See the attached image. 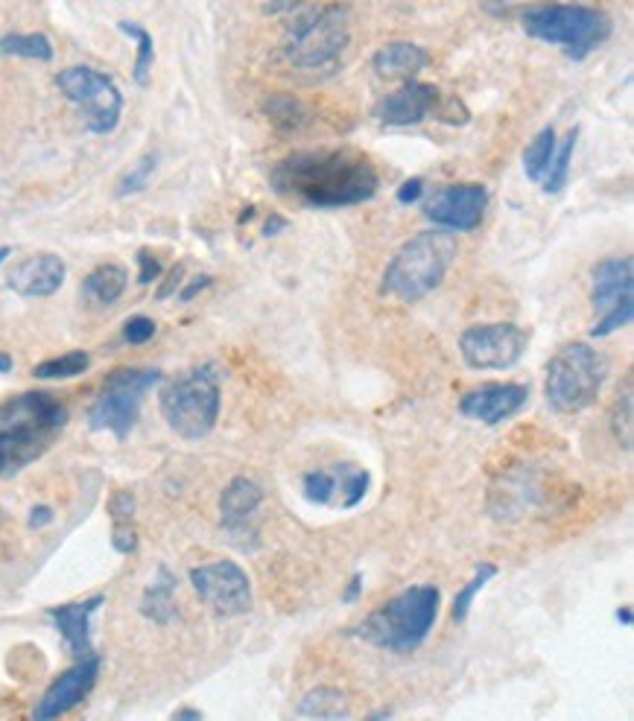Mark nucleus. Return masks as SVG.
I'll return each instance as SVG.
<instances>
[{
  "mask_svg": "<svg viewBox=\"0 0 634 721\" xmlns=\"http://www.w3.org/2000/svg\"><path fill=\"white\" fill-rule=\"evenodd\" d=\"M141 614L155 625H170L175 620V575L168 567H159L150 588L141 596Z\"/></svg>",
  "mask_w": 634,
  "mask_h": 721,
  "instance_id": "24",
  "label": "nucleus"
},
{
  "mask_svg": "<svg viewBox=\"0 0 634 721\" xmlns=\"http://www.w3.org/2000/svg\"><path fill=\"white\" fill-rule=\"evenodd\" d=\"M191 584L196 596L217 616H246L255 605L251 596V579L237 561H211V564L193 567Z\"/></svg>",
  "mask_w": 634,
  "mask_h": 721,
  "instance_id": "12",
  "label": "nucleus"
},
{
  "mask_svg": "<svg viewBox=\"0 0 634 721\" xmlns=\"http://www.w3.org/2000/svg\"><path fill=\"white\" fill-rule=\"evenodd\" d=\"M488 207V191L483 184H448L433 193V200L425 205V216L433 225H442L448 232H474L480 228Z\"/></svg>",
  "mask_w": 634,
  "mask_h": 721,
  "instance_id": "14",
  "label": "nucleus"
},
{
  "mask_svg": "<svg viewBox=\"0 0 634 721\" xmlns=\"http://www.w3.org/2000/svg\"><path fill=\"white\" fill-rule=\"evenodd\" d=\"M126 283H129V275H126L123 266L103 263L85 275L83 299L88 304H94V308H109V304H115L123 295Z\"/></svg>",
  "mask_w": 634,
  "mask_h": 721,
  "instance_id": "23",
  "label": "nucleus"
},
{
  "mask_svg": "<svg viewBox=\"0 0 634 721\" xmlns=\"http://www.w3.org/2000/svg\"><path fill=\"white\" fill-rule=\"evenodd\" d=\"M421 196H425V179H407V182L398 187V202H401V205H416Z\"/></svg>",
  "mask_w": 634,
  "mask_h": 721,
  "instance_id": "42",
  "label": "nucleus"
},
{
  "mask_svg": "<svg viewBox=\"0 0 634 721\" xmlns=\"http://www.w3.org/2000/svg\"><path fill=\"white\" fill-rule=\"evenodd\" d=\"M0 56L51 62L53 44L44 33H12V35H3V39H0Z\"/></svg>",
  "mask_w": 634,
  "mask_h": 721,
  "instance_id": "29",
  "label": "nucleus"
},
{
  "mask_svg": "<svg viewBox=\"0 0 634 721\" xmlns=\"http://www.w3.org/2000/svg\"><path fill=\"white\" fill-rule=\"evenodd\" d=\"M524 30L538 42L561 47L573 62L591 56L600 44L614 33L611 21L602 9L579 7V3H541L524 12Z\"/></svg>",
  "mask_w": 634,
  "mask_h": 721,
  "instance_id": "5",
  "label": "nucleus"
},
{
  "mask_svg": "<svg viewBox=\"0 0 634 721\" xmlns=\"http://www.w3.org/2000/svg\"><path fill=\"white\" fill-rule=\"evenodd\" d=\"M609 380V359L588 342H570L547 363L544 395L552 412L579 415L597 403Z\"/></svg>",
  "mask_w": 634,
  "mask_h": 721,
  "instance_id": "6",
  "label": "nucleus"
},
{
  "mask_svg": "<svg viewBox=\"0 0 634 721\" xmlns=\"http://www.w3.org/2000/svg\"><path fill=\"white\" fill-rule=\"evenodd\" d=\"M103 602H106V596H92L83 599V602H71V605H58L47 611V616H51V622L56 625V631L62 634V639H65L76 660L94 655L92 616L100 611Z\"/></svg>",
  "mask_w": 634,
  "mask_h": 721,
  "instance_id": "20",
  "label": "nucleus"
},
{
  "mask_svg": "<svg viewBox=\"0 0 634 721\" xmlns=\"http://www.w3.org/2000/svg\"><path fill=\"white\" fill-rule=\"evenodd\" d=\"M359 593H363V572H354L348 581V588H345V593H343L345 605H354V602L359 599Z\"/></svg>",
  "mask_w": 634,
  "mask_h": 721,
  "instance_id": "46",
  "label": "nucleus"
},
{
  "mask_svg": "<svg viewBox=\"0 0 634 721\" xmlns=\"http://www.w3.org/2000/svg\"><path fill=\"white\" fill-rule=\"evenodd\" d=\"M301 491H304V499L313 506H331L336 491H340V482H336L334 471H310L301 480Z\"/></svg>",
  "mask_w": 634,
  "mask_h": 721,
  "instance_id": "35",
  "label": "nucleus"
},
{
  "mask_svg": "<svg viewBox=\"0 0 634 721\" xmlns=\"http://www.w3.org/2000/svg\"><path fill=\"white\" fill-rule=\"evenodd\" d=\"M617 622H623V625H632V607H620L617 611Z\"/></svg>",
  "mask_w": 634,
  "mask_h": 721,
  "instance_id": "50",
  "label": "nucleus"
},
{
  "mask_svg": "<svg viewBox=\"0 0 634 721\" xmlns=\"http://www.w3.org/2000/svg\"><path fill=\"white\" fill-rule=\"evenodd\" d=\"M67 278V266L58 255H33L12 266L7 287L21 299H51L62 290Z\"/></svg>",
  "mask_w": 634,
  "mask_h": 721,
  "instance_id": "19",
  "label": "nucleus"
},
{
  "mask_svg": "<svg viewBox=\"0 0 634 721\" xmlns=\"http://www.w3.org/2000/svg\"><path fill=\"white\" fill-rule=\"evenodd\" d=\"M593 310L597 324L591 327L593 340H605L634 319V260L609 258L593 266Z\"/></svg>",
  "mask_w": 634,
  "mask_h": 721,
  "instance_id": "10",
  "label": "nucleus"
},
{
  "mask_svg": "<svg viewBox=\"0 0 634 721\" xmlns=\"http://www.w3.org/2000/svg\"><path fill=\"white\" fill-rule=\"evenodd\" d=\"M161 272H164V266H161V260L155 258L150 249L138 251V283H141V287L159 281Z\"/></svg>",
  "mask_w": 634,
  "mask_h": 721,
  "instance_id": "40",
  "label": "nucleus"
},
{
  "mask_svg": "<svg viewBox=\"0 0 634 721\" xmlns=\"http://www.w3.org/2000/svg\"><path fill=\"white\" fill-rule=\"evenodd\" d=\"M304 0H269L267 7H264V12L267 15H284V12H292V9H299Z\"/></svg>",
  "mask_w": 634,
  "mask_h": 721,
  "instance_id": "45",
  "label": "nucleus"
},
{
  "mask_svg": "<svg viewBox=\"0 0 634 721\" xmlns=\"http://www.w3.org/2000/svg\"><path fill=\"white\" fill-rule=\"evenodd\" d=\"M9 258V246H0V263Z\"/></svg>",
  "mask_w": 634,
  "mask_h": 721,
  "instance_id": "51",
  "label": "nucleus"
},
{
  "mask_svg": "<svg viewBox=\"0 0 634 721\" xmlns=\"http://www.w3.org/2000/svg\"><path fill=\"white\" fill-rule=\"evenodd\" d=\"M219 372L214 365L191 368L161 391V415L170 430L184 441H200L214 432L219 418Z\"/></svg>",
  "mask_w": 634,
  "mask_h": 721,
  "instance_id": "7",
  "label": "nucleus"
},
{
  "mask_svg": "<svg viewBox=\"0 0 634 721\" xmlns=\"http://www.w3.org/2000/svg\"><path fill=\"white\" fill-rule=\"evenodd\" d=\"M56 88L74 103L83 115L85 129L92 134H111L123 115V94L111 76L88 65H74L58 71Z\"/></svg>",
  "mask_w": 634,
  "mask_h": 721,
  "instance_id": "9",
  "label": "nucleus"
},
{
  "mask_svg": "<svg viewBox=\"0 0 634 721\" xmlns=\"http://www.w3.org/2000/svg\"><path fill=\"white\" fill-rule=\"evenodd\" d=\"M336 482H340V506L354 508L359 506L368 494V485H372V473L366 467H357V464H334Z\"/></svg>",
  "mask_w": 634,
  "mask_h": 721,
  "instance_id": "30",
  "label": "nucleus"
},
{
  "mask_svg": "<svg viewBox=\"0 0 634 721\" xmlns=\"http://www.w3.org/2000/svg\"><path fill=\"white\" fill-rule=\"evenodd\" d=\"M301 719H351V701L343 689L336 687H316L299 701Z\"/></svg>",
  "mask_w": 634,
  "mask_h": 721,
  "instance_id": "25",
  "label": "nucleus"
},
{
  "mask_svg": "<svg viewBox=\"0 0 634 721\" xmlns=\"http://www.w3.org/2000/svg\"><path fill=\"white\" fill-rule=\"evenodd\" d=\"M442 607V590L436 584H416L368 614L354 631L363 643L395 655H412L433 631Z\"/></svg>",
  "mask_w": 634,
  "mask_h": 721,
  "instance_id": "2",
  "label": "nucleus"
},
{
  "mask_svg": "<svg viewBox=\"0 0 634 721\" xmlns=\"http://www.w3.org/2000/svg\"><path fill=\"white\" fill-rule=\"evenodd\" d=\"M439 88L427 83L407 79L404 88L386 94L375 106V120L384 126H416L439 108Z\"/></svg>",
  "mask_w": 634,
  "mask_h": 721,
  "instance_id": "18",
  "label": "nucleus"
},
{
  "mask_svg": "<svg viewBox=\"0 0 634 721\" xmlns=\"http://www.w3.org/2000/svg\"><path fill=\"white\" fill-rule=\"evenodd\" d=\"M161 383L159 368H117L103 380V389L88 407V427L111 432L117 441L129 439L141 421L143 398Z\"/></svg>",
  "mask_w": 634,
  "mask_h": 721,
  "instance_id": "8",
  "label": "nucleus"
},
{
  "mask_svg": "<svg viewBox=\"0 0 634 721\" xmlns=\"http://www.w3.org/2000/svg\"><path fill=\"white\" fill-rule=\"evenodd\" d=\"M67 423V409L47 391H26L0 403V430H35L56 435Z\"/></svg>",
  "mask_w": 634,
  "mask_h": 721,
  "instance_id": "17",
  "label": "nucleus"
},
{
  "mask_svg": "<svg viewBox=\"0 0 634 721\" xmlns=\"http://www.w3.org/2000/svg\"><path fill=\"white\" fill-rule=\"evenodd\" d=\"M111 547H115L120 556H132L135 549H138V529H135V523H115V529H111Z\"/></svg>",
  "mask_w": 634,
  "mask_h": 721,
  "instance_id": "39",
  "label": "nucleus"
},
{
  "mask_svg": "<svg viewBox=\"0 0 634 721\" xmlns=\"http://www.w3.org/2000/svg\"><path fill=\"white\" fill-rule=\"evenodd\" d=\"M577 138H579V129H570L568 138H565V143H561V147H556V155H552L550 170H547V175L541 179L544 193L556 196V193H561L565 187H568L570 161H573V150H577Z\"/></svg>",
  "mask_w": 634,
  "mask_h": 721,
  "instance_id": "31",
  "label": "nucleus"
},
{
  "mask_svg": "<svg viewBox=\"0 0 634 721\" xmlns=\"http://www.w3.org/2000/svg\"><path fill=\"white\" fill-rule=\"evenodd\" d=\"M182 283H184V263H175L173 269H170L168 281L161 283L159 292H155V299H159V301L173 299V295H175V292H179V287H182Z\"/></svg>",
  "mask_w": 634,
  "mask_h": 721,
  "instance_id": "41",
  "label": "nucleus"
},
{
  "mask_svg": "<svg viewBox=\"0 0 634 721\" xmlns=\"http://www.w3.org/2000/svg\"><path fill=\"white\" fill-rule=\"evenodd\" d=\"M494 575H497V567L488 564V561H485V564L476 567L474 579L468 581L465 588H462L460 593H456V599H453L451 616H453V622H456V625H462V622L468 620V614H471V607H474V599L480 596V593H483L485 584H488V581H492Z\"/></svg>",
  "mask_w": 634,
  "mask_h": 721,
  "instance_id": "33",
  "label": "nucleus"
},
{
  "mask_svg": "<svg viewBox=\"0 0 634 721\" xmlns=\"http://www.w3.org/2000/svg\"><path fill=\"white\" fill-rule=\"evenodd\" d=\"M12 368H15L12 357H9V354H0V374H9Z\"/></svg>",
  "mask_w": 634,
  "mask_h": 721,
  "instance_id": "49",
  "label": "nucleus"
},
{
  "mask_svg": "<svg viewBox=\"0 0 634 721\" xmlns=\"http://www.w3.org/2000/svg\"><path fill=\"white\" fill-rule=\"evenodd\" d=\"M211 283H214V278H211V275H200V278H193V281L187 283L182 292H179V301H193L202 290H208Z\"/></svg>",
  "mask_w": 634,
  "mask_h": 721,
  "instance_id": "43",
  "label": "nucleus"
},
{
  "mask_svg": "<svg viewBox=\"0 0 634 721\" xmlns=\"http://www.w3.org/2000/svg\"><path fill=\"white\" fill-rule=\"evenodd\" d=\"M53 523V508L51 506H35L30 512V529H44Z\"/></svg>",
  "mask_w": 634,
  "mask_h": 721,
  "instance_id": "44",
  "label": "nucleus"
},
{
  "mask_svg": "<svg viewBox=\"0 0 634 721\" xmlns=\"http://www.w3.org/2000/svg\"><path fill=\"white\" fill-rule=\"evenodd\" d=\"M264 111H267L272 126H276L281 134H295L310 123V111L304 108V103L290 97V94L269 97V100L264 103Z\"/></svg>",
  "mask_w": 634,
  "mask_h": 721,
  "instance_id": "26",
  "label": "nucleus"
},
{
  "mask_svg": "<svg viewBox=\"0 0 634 721\" xmlns=\"http://www.w3.org/2000/svg\"><path fill=\"white\" fill-rule=\"evenodd\" d=\"M351 44V9L345 3L310 7L284 33V58L299 71H331Z\"/></svg>",
  "mask_w": 634,
  "mask_h": 721,
  "instance_id": "4",
  "label": "nucleus"
},
{
  "mask_svg": "<svg viewBox=\"0 0 634 721\" xmlns=\"http://www.w3.org/2000/svg\"><path fill=\"white\" fill-rule=\"evenodd\" d=\"M287 219L281 214H269L267 225H264V237H278L281 232H287Z\"/></svg>",
  "mask_w": 634,
  "mask_h": 721,
  "instance_id": "47",
  "label": "nucleus"
},
{
  "mask_svg": "<svg viewBox=\"0 0 634 721\" xmlns=\"http://www.w3.org/2000/svg\"><path fill=\"white\" fill-rule=\"evenodd\" d=\"M529 345V331L512 322L474 324L462 331L460 354L474 372H506L518 365Z\"/></svg>",
  "mask_w": 634,
  "mask_h": 721,
  "instance_id": "11",
  "label": "nucleus"
},
{
  "mask_svg": "<svg viewBox=\"0 0 634 721\" xmlns=\"http://www.w3.org/2000/svg\"><path fill=\"white\" fill-rule=\"evenodd\" d=\"M272 187L278 196L301 207L336 211L372 200L380 179L363 152L301 150L278 161L272 170Z\"/></svg>",
  "mask_w": 634,
  "mask_h": 721,
  "instance_id": "1",
  "label": "nucleus"
},
{
  "mask_svg": "<svg viewBox=\"0 0 634 721\" xmlns=\"http://www.w3.org/2000/svg\"><path fill=\"white\" fill-rule=\"evenodd\" d=\"M88 368H92V354L88 351H71V354L35 365L33 377L35 380H71V377H79Z\"/></svg>",
  "mask_w": 634,
  "mask_h": 721,
  "instance_id": "28",
  "label": "nucleus"
},
{
  "mask_svg": "<svg viewBox=\"0 0 634 721\" xmlns=\"http://www.w3.org/2000/svg\"><path fill=\"white\" fill-rule=\"evenodd\" d=\"M264 506V488L249 476H234L219 497V526L232 547L251 552L260 547L258 512Z\"/></svg>",
  "mask_w": 634,
  "mask_h": 721,
  "instance_id": "13",
  "label": "nucleus"
},
{
  "mask_svg": "<svg viewBox=\"0 0 634 721\" xmlns=\"http://www.w3.org/2000/svg\"><path fill=\"white\" fill-rule=\"evenodd\" d=\"M97 678H100V657L97 655L79 657L71 669L62 671L51 687H47L42 701L35 704L33 715L39 721H47L71 713L74 707H79L85 698L92 696Z\"/></svg>",
  "mask_w": 634,
  "mask_h": 721,
  "instance_id": "15",
  "label": "nucleus"
},
{
  "mask_svg": "<svg viewBox=\"0 0 634 721\" xmlns=\"http://www.w3.org/2000/svg\"><path fill=\"white\" fill-rule=\"evenodd\" d=\"M173 719H175V721H184V719L200 721V719H202V710H193V707H182V710H175Z\"/></svg>",
  "mask_w": 634,
  "mask_h": 721,
  "instance_id": "48",
  "label": "nucleus"
},
{
  "mask_svg": "<svg viewBox=\"0 0 634 721\" xmlns=\"http://www.w3.org/2000/svg\"><path fill=\"white\" fill-rule=\"evenodd\" d=\"M135 512H138V503H135L132 491H115L109 499V515L111 523H135Z\"/></svg>",
  "mask_w": 634,
  "mask_h": 721,
  "instance_id": "38",
  "label": "nucleus"
},
{
  "mask_svg": "<svg viewBox=\"0 0 634 721\" xmlns=\"http://www.w3.org/2000/svg\"><path fill=\"white\" fill-rule=\"evenodd\" d=\"M460 255V246L448 232H421L395 251L386 263L380 290L404 304H416L439 290L451 272L453 260Z\"/></svg>",
  "mask_w": 634,
  "mask_h": 721,
  "instance_id": "3",
  "label": "nucleus"
},
{
  "mask_svg": "<svg viewBox=\"0 0 634 721\" xmlns=\"http://www.w3.org/2000/svg\"><path fill=\"white\" fill-rule=\"evenodd\" d=\"M556 129L552 126H544L541 132L535 134V141L526 147L524 152V173L533 179V182H541L547 170L552 164V155H556Z\"/></svg>",
  "mask_w": 634,
  "mask_h": 721,
  "instance_id": "27",
  "label": "nucleus"
},
{
  "mask_svg": "<svg viewBox=\"0 0 634 721\" xmlns=\"http://www.w3.org/2000/svg\"><path fill=\"white\" fill-rule=\"evenodd\" d=\"M430 62H433V56L421 44L412 42L384 44L372 58L377 76H384V79H416Z\"/></svg>",
  "mask_w": 634,
  "mask_h": 721,
  "instance_id": "22",
  "label": "nucleus"
},
{
  "mask_svg": "<svg viewBox=\"0 0 634 721\" xmlns=\"http://www.w3.org/2000/svg\"><path fill=\"white\" fill-rule=\"evenodd\" d=\"M155 333H159V324L152 322L150 315H132V319L123 324V340L129 342V345H143V342H150Z\"/></svg>",
  "mask_w": 634,
  "mask_h": 721,
  "instance_id": "37",
  "label": "nucleus"
},
{
  "mask_svg": "<svg viewBox=\"0 0 634 721\" xmlns=\"http://www.w3.org/2000/svg\"><path fill=\"white\" fill-rule=\"evenodd\" d=\"M611 432L617 444H623V450H632L634 441V391L632 380H626L623 391L617 395V403H614V415H611Z\"/></svg>",
  "mask_w": 634,
  "mask_h": 721,
  "instance_id": "34",
  "label": "nucleus"
},
{
  "mask_svg": "<svg viewBox=\"0 0 634 721\" xmlns=\"http://www.w3.org/2000/svg\"><path fill=\"white\" fill-rule=\"evenodd\" d=\"M155 166H159V155L150 152V155H143L138 164L123 173V179L117 182V196H135V193L147 191V184H150L152 173H155Z\"/></svg>",
  "mask_w": 634,
  "mask_h": 721,
  "instance_id": "36",
  "label": "nucleus"
},
{
  "mask_svg": "<svg viewBox=\"0 0 634 721\" xmlns=\"http://www.w3.org/2000/svg\"><path fill=\"white\" fill-rule=\"evenodd\" d=\"M117 30L138 42V56H135L132 76H135V83H138V85H147V83H150L152 62H155V44H152V35L147 33L141 24H135V21H120V24H117Z\"/></svg>",
  "mask_w": 634,
  "mask_h": 721,
  "instance_id": "32",
  "label": "nucleus"
},
{
  "mask_svg": "<svg viewBox=\"0 0 634 721\" xmlns=\"http://www.w3.org/2000/svg\"><path fill=\"white\" fill-rule=\"evenodd\" d=\"M56 435L35 430H0V476L21 471L51 448Z\"/></svg>",
  "mask_w": 634,
  "mask_h": 721,
  "instance_id": "21",
  "label": "nucleus"
},
{
  "mask_svg": "<svg viewBox=\"0 0 634 721\" xmlns=\"http://www.w3.org/2000/svg\"><path fill=\"white\" fill-rule=\"evenodd\" d=\"M526 403H529V389L520 383H488L462 395L460 412L485 427H497L515 418Z\"/></svg>",
  "mask_w": 634,
  "mask_h": 721,
  "instance_id": "16",
  "label": "nucleus"
}]
</instances>
